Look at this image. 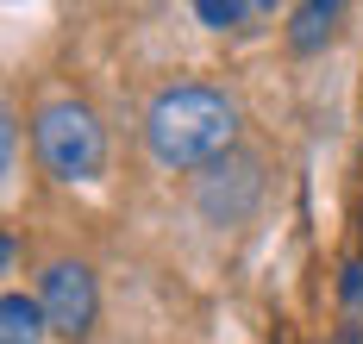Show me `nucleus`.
<instances>
[{"label": "nucleus", "mask_w": 363, "mask_h": 344, "mask_svg": "<svg viewBox=\"0 0 363 344\" xmlns=\"http://www.w3.org/2000/svg\"><path fill=\"white\" fill-rule=\"evenodd\" d=\"M150 156L163 169H207L219 156H232V138H238V107L219 94V88H201V81H182L169 94H157V107L145 119Z\"/></svg>", "instance_id": "f257e3e1"}, {"label": "nucleus", "mask_w": 363, "mask_h": 344, "mask_svg": "<svg viewBox=\"0 0 363 344\" xmlns=\"http://www.w3.org/2000/svg\"><path fill=\"white\" fill-rule=\"evenodd\" d=\"M32 132H38V156H44V169H50L57 182H94V176H101V163H107V132H101V119L88 113L82 101H50V107H38Z\"/></svg>", "instance_id": "f03ea898"}, {"label": "nucleus", "mask_w": 363, "mask_h": 344, "mask_svg": "<svg viewBox=\"0 0 363 344\" xmlns=\"http://www.w3.org/2000/svg\"><path fill=\"white\" fill-rule=\"evenodd\" d=\"M257 200H263V163L245 156V151L207 163V169H201V182H194V207H201L213 226H245Z\"/></svg>", "instance_id": "7ed1b4c3"}, {"label": "nucleus", "mask_w": 363, "mask_h": 344, "mask_svg": "<svg viewBox=\"0 0 363 344\" xmlns=\"http://www.w3.org/2000/svg\"><path fill=\"white\" fill-rule=\"evenodd\" d=\"M38 306H44V319H50V332H63V338H82L88 326H94V275H88V263H50L44 269V294H38Z\"/></svg>", "instance_id": "20e7f679"}, {"label": "nucleus", "mask_w": 363, "mask_h": 344, "mask_svg": "<svg viewBox=\"0 0 363 344\" xmlns=\"http://www.w3.org/2000/svg\"><path fill=\"white\" fill-rule=\"evenodd\" d=\"M338 19H345L338 0H307V6H294V13H289V44H294V50H320V44H332Z\"/></svg>", "instance_id": "39448f33"}, {"label": "nucleus", "mask_w": 363, "mask_h": 344, "mask_svg": "<svg viewBox=\"0 0 363 344\" xmlns=\"http://www.w3.org/2000/svg\"><path fill=\"white\" fill-rule=\"evenodd\" d=\"M44 332H50V319L38 301H26V294L0 301V344H44Z\"/></svg>", "instance_id": "423d86ee"}, {"label": "nucleus", "mask_w": 363, "mask_h": 344, "mask_svg": "<svg viewBox=\"0 0 363 344\" xmlns=\"http://www.w3.org/2000/svg\"><path fill=\"white\" fill-rule=\"evenodd\" d=\"M257 13H263V6H245V0H194V19L213 25V32H232V25L257 19Z\"/></svg>", "instance_id": "0eeeda50"}, {"label": "nucleus", "mask_w": 363, "mask_h": 344, "mask_svg": "<svg viewBox=\"0 0 363 344\" xmlns=\"http://www.w3.org/2000/svg\"><path fill=\"white\" fill-rule=\"evenodd\" d=\"M0 163L13 169V113H0Z\"/></svg>", "instance_id": "6e6552de"}, {"label": "nucleus", "mask_w": 363, "mask_h": 344, "mask_svg": "<svg viewBox=\"0 0 363 344\" xmlns=\"http://www.w3.org/2000/svg\"><path fill=\"white\" fill-rule=\"evenodd\" d=\"M357 294H363V263L345 269V301H357Z\"/></svg>", "instance_id": "1a4fd4ad"}]
</instances>
